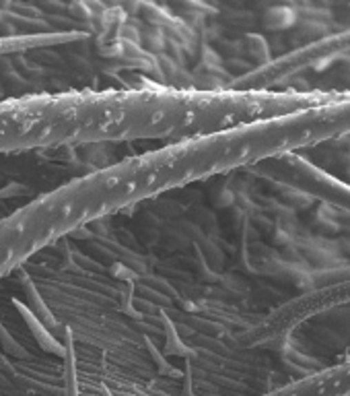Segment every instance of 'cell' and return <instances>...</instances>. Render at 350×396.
<instances>
[{"label": "cell", "mask_w": 350, "mask_h": 396, "mask_svg": "<svg viewBox=\"0 0 350 396\" xmlns=\"http://www.w3.org/2000/svg\"><path fill=\"white\" fill-rule=\"evenodd\" d=\"M350 135V93H326L305 110L169 143L87 174L99 219L216 176Z\"/></svg>", "instance_id": "obj_1"}, {"label": "cell", "mask_w": 350, "mask_h": 396, "mask_svg": "<svg viewBox=\"0 0 350 396\" xmlns=\"http://www.w3.org/2000/svg\"><path fill=\"white\" fill-rule=\"evenodd\" d=\"M95 143L89 91L0 101V155Z\"/></svg>", "instance_id": "obj_2"}, {"label": "cell", "mask_w": 350, "mask_h": 396, "mask_svg": "<svg viewBox=\"0 0 350 396\" xmlns=\"http://www.w3.org/2000/svg\"><path fill=\"white\" fill-rule=\"evenodd\" d=\"M282 396H350V364L322 372Z\"/></svg>", "instance_id": "obj_3"}]
</instances>
